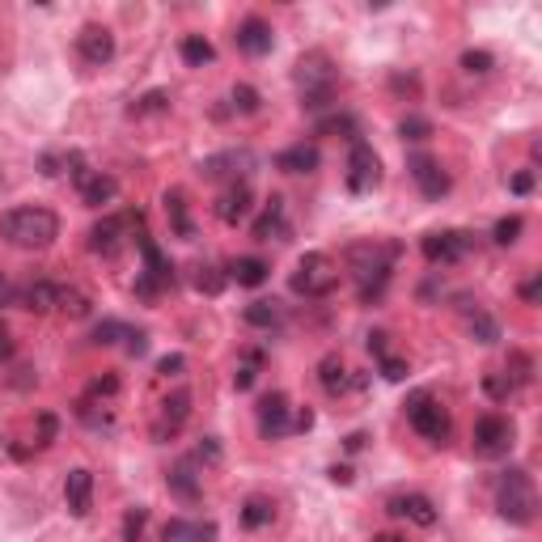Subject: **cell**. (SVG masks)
Listing matches in <instances>:
<instances>
[{
	"label": "cell",
	"mask_w": 542,
	"mask_h": 542,
	"mask_svg": "<svg viewBox=\"0 0 542 542\" xmlns=\"http://www.w3.org/2000/svg\"><path fill=\"white\" fill-rule=\"evenodd\" d=\"M280 301H250L246 305V327H259V331H271V327H276V322H280Z\"/></svg>",
	"instance_id": "32"
},
{
	"label": "cell",
	"mask_w": 542,
	"mask_h": 542,
	"mask_svg": "<svg viewBox=\"0 0 542 542\" xmlns=\"http://www.w3.org/2000/svg\"><path fill=\"white\" fill-rule=\"evenodd\" d=\"M293 81H297V94H301L305 111H327L339 94V72H335L327 51H305V56L297 60Z\"/></svg>",
	"instance_id": "3"
},
{
	"label": "cell",
	"mask_w": 542,
	"mask_h": 542,
	"mask_svg": "<svg viewBox=\"0 0 542 542\" xmlns=\"http://www.w3.org/2000/svg\"><path fill=\"white\" fill-rule=\"evenodd\" d=\"M144 521H149V509H144V504L123 513V542H140L144 538Z\"/></svg>",
	"instance_id": "38"
},
{
	"label": "cell",
	"mask_w": 542,
	"mask_h": 542,
	"mask_svg": "<svg viewBox=\"0 0 542 542\" xmlns=\"http://www.w3.org/2000/svg\"><path fill=\"white\" fill-rule=\"evenodd\" d=\"M212 538H216V526L200 517H170L161 526V542H212Z\"/></svg>",
	"instance_id": "21"
},
{
	"label": "cell",
	"mask_w": 542,
	"mask_h": 542,
	"mask_svg": "<svg viewBox=\"0 0 542 542\" xmlns=\"http://www.w3.org/2000/svg\"><path fill=\"white\" fill-rule=\"evenodd\" d=\"M0 238L13 250H47L60 238V216L43 204H22L0 216Z\"/></svg>",
	"instance_id": "1"
},
{
	"label": "cell",
	"mask_w": 542,
	"mask_h": 542,
	"mask_svg": "<svg viewBox=\"0 0 542 542\" xmlns=\"http://www.w3.org/2000/svg\"><path fill=\"white\" fill-rule=\"evenodd\" d=\"M288 284H293V293L305 297V301H318V297H331L335 284H339V267L331 255H322V250H310V255H301L293 276H288Z\"/></svg>",
	"instance_id": "6"
},
{
	"label": "cell",
	"mask_w": 542,
	"mask_h": 542,
	"mask_svg": "<svg viewBox=\"0 0 542 542\" xmlns=\"http://www.w3.org/2000/svg\"><path fill=\"white\" fill-rule=\"evenodd\" d=\"M246 212H250V183H233L221 200H216V216H221L225 225L246 221Z\"/></svg>",
	"instance_id": "26"
},
{
	"label": "cell",
	"mask_w": 542,
	"mask_h": 542,
	"mask_svg": "<svg viewBox=\"0 0 542 542\" xmlns=\"http://www.w3.org/2000/svg\"><path fill=\"white\" fill-rule=\"evenodd\" d=\"M420 250L428 263H462L475 250V233L471 229H432V233H424Z\"/></svg>",
	"instance_id": "10"
},
{
	"label": "cell",
	"mask_w": 542,
	"mask_h": 542,
	"mask_svg": "<svg viewBox=\"0 0 542 542\" xmlns=\"http://www.w3.org/2000/svg\"><path fill=\"white\" fill-rule=\"evenodd\" d=\"M187 415H191V394H187V390H174L170 399L161 403V411H157V420H153V437H157V441L178 437V428L187 424Z\"/></svg>",
	"instance_id": "17"
},
{
	"label": "cell",
	"mask_w": 542,
	"mask_h": 542,
	"mask_svg": "<svg viewBox=\"0 0 542 542\" xmlns=\"http://www.w3.org/2000/svg\"><path fill=\"white\" fill-rule=\"evenodd\" d=\"M60 314L85 318V314H89V297H85V293H77V288H68V284H64V293H60Z\"/></svg>",
	"instance_id": "40"
},
{
	"label": "cell",
	"mask_w": 542,
	"mask_h": 542,
	"mask_svg": "<svg viewBox=\"0 0 542 542\" xmlns=\"http://www.w3.org/2000/svg\"><path fill=\"white\" fill-rule=\"evenodd\" d=\"M229 102H233V111H238V115H255L263 98H259V89H255V85H233Z\"/></svg>",
	"instance_id": "34"
},
{
	"label": "cell",
	"mask_w": 542,
	"mask_h": 542,
	"mask_svg": "<svg viewBox=\"0 0 542 542\" xmlns=\"http://www.w3.org/2000/svg\"><path fill=\"white\" fill-rule=\"evenodd\" d=\"M178 56H183L187 68H204V64L216 60V47L204 39V34H187V39L178 43Z\"/></svg>",
	"instance_id": "30"
},
{
	"label": "cell",
	"mask_w": 542,
	"mask_h": 542,
	"mask_svg": "<svg viewBox=\"0 0 542 542\" xmlns=\"http://www.w3.org/2000/svg\"><path fill=\"white\" fill-rule=\"evenodd\" d=\"M13 297H17V288L9 284L5 271H0V310H5V305H13Z\"/></svg>",
	"instance_id": "49"
},
{
	"label": "cell",
	"mask_w": 542,
	"mask_h": 542,
	"mask_svg": "<svg viewBox=\"0 0 542 542\" xmlns=\"http://www.w3.org/2000/svg\"><path fill=\"white\" fill-rule=\"evenodd\" d=\"M161 111H170V94H166V89H153V94H144L132 106V115H161Z\"/></svg>",
	"instance_id": "39"
},
{
	"label": "cell",
	"mask_w": 542,
	"mask_h": 542,
	"mask_svg": "<svg viewBox=\"0 0 542 542\" xmlns=\"http://www.w3.org/2000/svg\"><path fill=\"white\" fill-rule=\"evenodd\" d=\"M119 335H128V322H119V318H106L102 327L94 331V343H119Z\"/></svg>",
	"instance_id": "43"
},
{
	"label": "cell",
	"mask_w": 542,
	"mask_h": 542,
	"mask_svg": "<svg viewBox=\"0 0 542 542\" xmlns=\"http://www.w3.org/2000/svg\"><path fill=\"white\" fill-rule=\"evenodd\" d=\"M271 521H276V500L250 496V500L242 504V526H246V530H263V526H271Z\"/></svg>",
	"instance_id": "29"
},
{
	"label": "cell",
	"mask_w": 542,
	"mask_h": 542,
	"mask_svg": "<svg viewBox=\"0 0 542 542\" xmlns=\"http://www.w3.org/2000/svg\"><path fill=\"white\" fill-rule=\"evenodd\" d=\"M513 420H504V415H479L475 420V454L479 458H504L513 449Z\"/></svg>",
	"instance_id": "13"
},
{
	"label": "cell",
	"mask_w": 542,
	"mask_h": 542,
	"mask_svg": "<svg viewBox=\"0 0 542 542\" xmlns=\"http://www.w3.org/2000/svg\"><path fill=\"white\" fill-rule=\"evenodd\" d=\"M166 212H170V225L178 238H195V225H191V216H187V200H183V191H166Z\"/></svg>",
	"instance_id": "31"
},
{
	"label": "cell",
	"mask_w": 542,
	"mask_h": 542,
	"mask_svg": "<svg viewBox=\"0 0 542 542\" xmlns=\"http://www.w3.org/2000/svg\"><path fill=\"white\" fill-rule=\"evenodd\" d=\"M407 170H411V183L420 187L424 200H441V195H449V174L441 170L437 157L411 153V157H407Z\"/></svg>",
	"instance_id": "14"
},
{
	"label": "cell",
	"mask_w": 542,
	"mask_h": 542,
	"mask_svg": "<svg viewBox=\"0 0 542 542\" xmlns=\"http://www.w3.org/2000/svg\"><path fill=\"white\" fill-rule=\"evenodd\" d=\"M390 513L394 517H407V521H415V526H437V504H432L428 496H420V492H407V496H394L390 500Z\"/></svg>",
	"instance_id": "22"
},
{
	"label": "cell",
	"mask_w": 542,
	"mask_h": 542,
	"mask_svg": "<svg viewBox=\"0 0 542 542\" xmlns=\"http://www.w3.org/2000/svg\"><path fill=\"white\" fill-rule=\"evenodd\" d=\"M496 509L509 526H530L538 517V492H534V479L526 466H509L496 483Z\"/></svg>",
	"instance_id": "4"
},
{
	"label": "cell",
	"mask_w": 542,
	"mask_h": 542,
	"mask_svg": "<svg viewBox=\"0 0 542 542\" xmlns=\"http://www.w3.org/2000/svg\"><path fill=\"white\" fill-rule=\"evenodd\" d=\"M377 183H382V161H377L373 144L369 140H352V153H348V191L352 195H369Z\"/></svg>",
	"instance_id": "12"
},
{
	"label": "cell",
	"mask_w": 542,
	"mask_h": 542,
	"mask_svg": "<svg viewBox=\"0 0 542 542\" xmlns=\"http://www.w3.org/2000/svg\"><path fill=\"white\" fill-rule=\"evenodd\" d=\"M166 483H170V492H174L178 500H187V504H195V500L204 496V483H200V475H195V458H183V462H178Z\"/></svg>",
	"instance_id": "25"
},
{
	"label": "cell",
	"mask_w": 542,
	"mask_h": 542,
	"mask_svg": "<svg viewBox=\"0 0 542 542\" xmlns=\"http://www.w3.org/2000/svg\"><path fill=\"white\" fill-rule=\"evenodd\" d=\"M407 424L420 432L428 445H445L449 441V411L432 390H415L407 399Z\"/></svg>",
	"instance_id": "7"
},
{
	"label": "cell",
	"mask_w": 542,
	"mask_h": 542,
	"mask_svg": "<svg viewBox=\"0 0 542 542\" xmlns=\"http://www.w3.org/2000/svg\"><path fill=\"white\" fill-rule=\"evenodd\" d=\"M386 339H390L386 331H373V335H369V352L377 356V365H382V377H386V382H403V377H407V360L394 356Z\"/></svg>",
	"instance_id": "27"
},
{
	"label": "cell",
	"mask_w": 542,
	"mask_h": 542,
	"mask_svg": "<svg viewBox=\"0 0 542 542\" xmlns=\"http://www.w3.org/2000/svg\"><path fill=\"white\" fill-rule=\"evenodd\" d=\"M509 187H513L517 195H530V191H534V174H530V170H521V174H513V183H509Z\"/></svg>",
	"instance_id": "47"
},
{
	"label": "cell",
	"mask_w": 542,
	"mask_h": 542,
	"mask_svg": "<svg viewBox=\"0 0 542 542\" xmlns=\"http://www.w3.org/2000/svg\"><path fill=\"white\" fill-rule=\"evenodd\" d=\"M233 43H238L242 56L259 60V56H267V51L276 47V34H271V26L263 22V17H246V22L238 26V34H233Z\"/></svg>",
	"instance_id": "19"
},
{
	"label": "cell",
	"mask_w": 542,
	"mask_h": 542,
	"mask_svg": "<svg viewBox=\"0 0 542 542\" xmlns=\"http://www.w3.org/2000/svg\"><path fill=\"white\" fill-rule=\"evenodd\" d=\"M259 365H263V352H259V348H250V352H246V360L238 365V373H233V386H238V390H250V386H255Z\"/></svg>",
	"instance_id": "33"
},
{
	"label": "cell",
	"mask_w": 542,
	"mask_h": 542,
	"mask_svg": "<svg viewBox=\"0 0 542 542\" xmlns=\"http://www.w3.org/2000/svg\"><path fill=\"white\" fill-rule=\"evenodd\" d=\"M183 365H187L183 356H166V360L157 365V373H161V377H178V373H183Z\"/></svg>",
	"instance_id": "46"
},
{
	"label": "cell",
	"mask_w": 542,
	"mask_h": 542,
	"mask_svg": "<svg viewBox=\"0 0 542 542\" xmlns=\"http://www.w3.org/2000/svg\"><path fill=\"white\" fill-rule=\"evenodd\" d=\"M314 424V411L310 407H297L288 403V394L284 390H271L259 399V432H263V441H280L288 437V432H310Z\"/></svg>",
	"instance_id": "5"
},
{
	"label": "cell",
	"mask_w": 542,
	"mask_h": 542,
	"mask_svg": "<svg viewBox=\"0 0 542 542\" xmlns=\"http://www.w3.org/2000/svg\"><path fill=\"white\" fill-rule=\"evenodd\" d=\"M77 56H81L89 68H106V64L115 60V34L106 30V26H98V22L81 26V34H77Z\"/></svg>",
	"instance_id": "15"
},
{
	"label": "cell",
	"mask_w": 542,
	"mask_h": 542,
	"mask_svg": "<svg viewBox=\"0 0 542 542\" xmlns=\"http://www.w3.org/2000/svg\"><path fill=\"white\" fill-rule=\"evenodd\" d=\"M394 259H399V246H394V242H360V246L348 250V263H352V276H356V293H360V301H365V305L382 301Z\"/></svg>",
	"instance_id": "2"
},
{
	"label": "cell",
	"mask_w": 542,
	"mask_h": 542,
	"mask_svg": "<svg viewBox=\"0 0 542 542\" xmlns=\"http://www.w3.org/2000/svg\"><path fill=\"white\" fill-rule=\"evenodd\" d=\"M68 166H72V183H77V195L89 204V208H102V204H111L115 195H119V183L111 174H102V170H89L81 153H68Z\"/></svg>",
	"instance_id": "11"
},
{
	"label": "cell",
	"mask_w": 542,
	"mask_h": 542,
	"mask_svg": "<svg viewBox=\"0 0 542 542\" xmlns=\"http://www.w3.org/2000/svg\"><path fill=\"white\" fill-rule=\"evenodd\" d=\"M60 293H64V284L39 276V280L17 284V297H13V301H17V305H26L30 314H51V310H60Z\"/></svg>",
	"instance_id": "16"
},
{
	"label": "cell",
	"mask_w": 542,
	"mask_h": 542,
	"mask_svg": "<svg viewBox=\"0 0 542 542\" xmlns=\"http://www.w3.org/2000/svg\"><path fill=\"white\" fill-rule=\"evenodd\" d=\"M136 246H140V255H144V271H140V280H136V297L153 301L157 293H166V288L174 284V263L161 255L157 242L149 238V233H140Z\"/></svg>",
	"instance_id": "9"
},
{
	"label": "cell",
	"mask_w": 542,
	"mask_h": 542,
	"mask_svg": "<svg viewBox=\"0 0 542 542\" xmlns=\"http://www.w3.org/2000/svg\"><path fill=\"white\" fill-rule=\"evenodd\" d=\"M331 479H335V483H348V479H352V471H348V466H335Z\"/></svg>",
	"instance_id": "50"
},
{
	"label": "cell",
	"mask_w": 542,
	"mask_h": 542,
	"mask_svg": "<svg viewBox=\"0 0 542 542\" xmlns=\"http://www.w3.org/2000/svg\"><path fill=\"white\" fill-rule=\"evenodd\" d=\"M56 441V415H39V445Z\"/></svg>",
	"instance_id": "44"
},
{
	"label": "cell",
	"mask_w": 542,
	"mask_h": 542,
	"mask_svg": "<svg viewBox=\"0 0 542 542\" xmlns=\"http://www.w3.org/2000/svg\"><path fill=\"white\" fill-rule=\"evenodd\" d=\"M399 132H403V140H428V136H432V123L420 119V115H407V119L399 123Z\"/></svg>",
	"instance_id": "42"
},
{
	"label": "cell",
	"mask_w": 542,
	"mask_h": 542,
	"mask_svg": "<svg viewBox=\"0 0 542 542\" xmlns=\"http://www.w3.org/2000/svg\"><path fill=\"white\" fill-rule=\"evenodd\" d=\"M13 352H17V343H13V335H9L5 322H0V365H5V360H13Z\"/></svg>",
	"instance_id": "45"
},
{
	"label": "cell",
	"mask_w": 542,
	"mask_h": 542,
	"mask_svg": "<svg viewBox=\"0 0 542 542\" xmlns=\"http://www.w3.org/2000/svg\"><path fill=\"white\" fill-rule=\"evenodd\" d=\"M64 504H68L72 517H89V509H94V475H89L85 466L68 471V479H64Z\"/></svg>",
	"instance_id": "20"
},
{
	"label": "cell",
	"mask_w": 542,
	"mask_h": 542,
	"mask_svg": "<svg viewBox=\"0 0 542 542\" xmlns=\"http://www.w3.org/2000/svg\"><path fill=\"white\" fill-rule=\"evenodd\" d=\"M322 166V153H318V144H293V149H284L280 157H276V170H284V174H314Z\"/></svg>",
	"instance_id": "24"
},
{
	"label": "cell",
	"mask_w": 542,
	"mask_h": 542,
	"mask_svg": "<svg viewBox=\"0 0 542 542\" xmlns=\"http://www.w3.org/2000/svg\"><path fill=\"white\" fill-rule=\"evenodd\" d=\"M538 288H542V280L530 276L526 284H521V301H526V305H538Z\"/></svg>",
	"instance_id": "48"
},
{
	"label": "cell",
	"mask_w": 542,
	"mask_h": 542,
	"mask_svg": "<svg viewBox=\"0 0 542 542\" xmlns=\"http://www.w3.org/2000/svg\"><path fill=\"white\" fill-rule=\"evenodd\" d=\"M250 233H255V242H284L288 233H293V225H288V204L280 200V195H271L267 200V208L259 212V221L250 225Z\"/></svg>",
	"instance_id": "18"
},
{
	"label": "cell",
	"mask_w": 542,
	"mask_h": 542,
	"mask_svg": "<svg viewBox=\"0 0 542 542\" xmlns=\"http://www.w3.org/2000/svg\"><path fill=\"white\" fill-rule=\"evenodd\" d=\"M492 56H487V51H462V68L471 72V77H487V72H492Z\"/></svg>",
	"instance_id": "41"
},
{
	"label": "cell",
	"mask_w": 542,
	"mask_h": 542,
	"mask_svg": "<svg viewBox=\"0 0 542 542\" xmlns=\"http://www.w3.org/2000/svg\"><path fill=\"white\" fill-rule=\"evenodd\" d=\"M521 229H526V221H521V216H500L496 229H492V242H496V246H513V242L521 238Z\"/></svg>",
	"instance_id": "35"
},
{
	"label": "cell",
	"mask_w": 542,
	"mask_h": 542,
	"mask_svg": "<svg viewBox=\"0 0 542 542\" xmlns=\"http://www.w3.org/2000/svg\"><path fill=\"white\" fill-rule=\"evenodd\" d=\"M373 542H407L403 534H373Z\"/></svg>",
	"instance_id": "51"
},
{
	"label": "cell",
	"mask_w": 542,
	"mask_h": 542,
	"mask_svg": "<svg viewBox=\"0 0 542 542\" xmlns=\"http://www.w3.org/2000/svg\"><path fill=\"white\" fill-rule=\"evenodd\" d=\"M267 276H271V267H267L263 259H255V255H246V259H233V263H229V280H238L242 288H259Z\"/></svg>",
	"instance_id": "28"
},
{
	"label": "cell",
	"mask_w": 542,
	"mask_h": 542,
	"mask_svg": "<svg viewBox=\"0 0 542 542\" xmlns=\"http://www.w3.org/2000/svg\"><path fill=\"white\" fill-rule=\"evenodd\" d=\"M466 327H471V335H475L479 343H496V339H500V327H496V318H487L483 310H475L471 318H466Z\"/></svg>",
	"instance_id": "36"
},
{
	"label": "cell",
	"mask_w": 542,
	"mask_h": 542,
	"mask_svg": "<svg viewBox=\"0 0 542 542\" xmlns=\"http://www.w3.org/2000/svg\"><path fill=\"white\" fill-rule=\"evenodd\" d=\"M191 284L195 288H200V293H208V297H216V293H221V288H225V276H221V271H216V267H195V276H191Z\"/></svg>",
	"instance_id": "37"
},
{
	"label": "cell",
	"mask_w": 542,
	"mask_h": 542,
	"mask_svg": "<svg viewBox=\"0 0 542 542\" xmlns=\"http://www.w3.org/2000/svg\"><path fill=\"white\" fill-rule=\"evenodd\" d=\"M140 212H115V216H102V221L89 229V250L94 255H106L115 259L123 246H128V238H140Z\"/></svg>",
	"instance_id": "8"
},
{
	"label": "cell",
	"mask_w": 542,
	"mask_h": 542,
	"mask_svg": "<svg viewBox=\"0 0 542 542\" xmlns=\"http://www.w3.org/2000/svg\"><path fill=\"white\" fill-rule=\"evenodd\" d=\"M318 382H322V390H327L331 399H339V394L352 390V369L343 365L339 352H327V356L318 360Z\"/></svg>",
	"instance_id": "23"
}]
</instances>
